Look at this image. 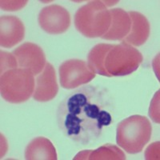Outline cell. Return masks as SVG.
<instances>
[{
    "instance_id": "8",
    "label": "cell",
    "mask_w": 160,
    "mask_h": 160,
    "mask_svg": "<svg viewBox=\"0 0 160 160\" xmlns=\"http://www.w3.org/2000/svg\"><path fill=\"white\" fill-rule=\"evenodd\" d=\"M18 68L30 69L34 75H39L47 64L45 53L41 47L31 42H27L12 51Z\"/></svg>"
},
{
    "instance_id": "5",
    "label": "cell",
    "mask_w": 160,
    "mask_h": 160,
    "mask_svg": "<svg viewBox=\"0 0 160 160\" xmlns=\"http://www.w3.org/2000/svg\"><path fill=\"white\" fill-rule=\"evenodd\" d=\"M143 61V56L135 47L122 42L114 44L105 58L104 67L110 77L126 76L135 72Z\"/></svg>"
},
{
    "instance_id": "11",
    "label": "cell",
    "mask_w": 160,
    "mask_h": 160,
    "mask_svg": "<svg viewBox=\"0 0 160 160\" xmlns=\"http://www.w3.org/2000/svg\"><path fill=\"white\" fill-rule=\"evenodd\" d=\"M131 19L130 32L122 41L133 47L142 46L148 41L151 33V26L145 15L138 11H128Z\"/></svg>"
},
{
    "instance_id": "14",
    "label": "cell",
    "mask_w": 160,
    "mask_h": 160,
    "mask_svg": "<svg viewBox=\"0 0 160 160\" xmlns=\"http://www.w3.org/2000/svg\"><path fill=\"white\" fill-rule=\"evenodd\" d=\"M74 159H126L123 151L112 144L108 143L96 150H84L74 158Z\"/></svg>"
},
{
    "instance_id": "4",
    "label": "cell",
    "mask_w": 160,
    "mask_h": 160,
    "mask_svg": "<svg viewBox=\"0 0 160 160\" xmlns=\"http://www.w3.org/2000/svg\"><path fill=\"white\" fill-rule=\"evenodd\" d=\"M34 74L27 68H15L4 72L0 78L1 96L7 102L19 104L28 101L35 88Z\"/></svg>"
},
{
    "instance_id": "1",
    "label": "cell",
    "mask_w": 160,
    "mask_h": 160,
    "mask_svg": "<svg viewBox=\"0 0 160 160\" xmlns=\"http://www.w3.org/2000/svg\"><path fill=\"white\" fill-rule=\"evenodd\" d=\"M113 111L108 90L94 84L81 86L60 102L56 111L58 129L73 142L89 145L101 137L104 127L112 123Z\"/></svg>"
},
{
    "instance_id": "9",
    "label": "cell",
    "mask_w": 160,
    "mask_h": 160,
    "mask_svg": "<svg viewBox=\"0 0 160 160\" xmlns=\"http://www.w3.org/2000/svg\"><path fill=\"white\" fill-rule=\"evenodd\" d=\"M58 92L55 70L50 62H47L43 71L37 76L32 97L37 102H49Z\"/></svg>"
},
{
    "instance_id": "12",
    "label": "cell",
    "mask_w": 160,
    "mask_h": 160,
    "mask_svg": "<svg viewBox=\"0 0 160 160\" xmlns=\"http://www.w3.org/2000/svg\"><path fill=\"white\" fill-rule=\"evenodd\" d=\"M111 16V26L105 35L101 38L110 41L123 40L129 34L131 27V19L128 11L122 8L110 9Z\"/></svg>"
},
{
    "instance_id": "15",
    "label": "cell",
    "mask_w": 160,
    "mask_h": 160,
    "mask_svg": "<svg viewBox=\"0 0 160 160\" xmlns=\"http://www.w3.org/2000/svg\"><path fill=\"white\" fill-rule=\"evenodd\" d=\"M114 44L98 43L93 47L88 55V66L91 71L99 75L110 77L104 67L106 55Z\"/></svg>"
},
{
    "instance_id": "3",
    "label": "cell",
    "mask_w": 160,
    "mask_h": 160,
    "mask_svg": "<svg viewBox=\"0 0 160 160\" xmlns=\"http://www.w3.org/2000/svg\"><path fill=\"white\" fill-rule=\"evenodd\" d=\"M111 16L103 1H90L77 10L75 27L87 38H101L111 26Z\"/></svg>"
},
{
    "instance_id": "6",
    "label": "cell",
    "mask_w": 160,
    "mask_h": 160,
    "mask_svg": "<svg viewBox=\"0 0 160 160\" xmlns=\"http://www.w3.org/2000/svg\"><path fill=\"white\" fill-rule=\"evenodd\" d=\"M59 82L62 88L75 89L93 80L96 74L88 68L87 62L78 58L66 60L59 66Z\"/></svg>"
},
{
    "instance_id": "13",
    "label": "cell",
    "mask_w": 160,
    "mask_h": 160,
    "mask_svg": "<svg viewBox=\"0 0 160 160\" xmlns=\"http://www.w3.org/2000/svg\"><path fill=\"white\" fill-rule=\"evenodd\" d=\"M24 156L28 160H56L55 146L45 137L33 138L25 148Z\"/></svg>"
},
{
    "instance_id": "16",
    "label": "cell",
    "mask_w": 160,
    "mask_h": 160,
    "mask_svg": "<svg viewBox=\"0 0 160 160\" xmlns=\"http://www.w3.org/2000/svg\"><path fill=\"white\" fill-rule=\"evenodd\" d=\"M18 62L12 53L1 51V75L8 70L18 68Z\"/></svg>"
},
{
    "instance_id": "17",
    "label": "cell",
    "mask_w": 160,
    "mask_h": 160,
    "mask_svg": "<svg viewBox=\"0 0 160 160\" xmlns=\"http://www.w3.org/2000/svg\"><path fill=\"white\" fill-rule=\"evenodd\" d=\"M1 8L5 11H15L22 9L28 1H1Z\"/></svg>"
},
{
    "instance_id": "2",
    "label": "cell",
    "mask_w": 160,
    "mask_h": 160,
    "mask_svg": "<svg viewBox=\"0 0 160 160\" xmlns=\"http://www.w3.org/2000/svg\"><path fill=\"white\" fill-rule=\"evenodd\" d=\"M152 126L146 116L134 115L124 118L116 128V142L118 147L131 155L140 153L149 142Z\"/></svg>"
},
{
    "instance_id": "7",
    "label": "cell",
    "mask_w": 160,
    "mask_h": 160,
    "mask_svg": "<svg viewBox=\"0 0 160 160\" xmlns=\"http://www.w3.org/2000/svg\"><path fill=\"white\" fill-rule=\"evenodd\" d=\"M38 22L42 31L50 35H61L69 29L71 15L65 8L57 4L47 6L40 11Z\"/></svg>"
},
{
    "instance_id": "10",
    "label": "cell",
    "mask_w": 160,
    "mask_h": 160,
    "mask_svg": "<svg viewBox=\"0 0 160 160\" xmlns=\"http://www.w3.org/2000/svg\"><path fill=\"white\" fill-rule=\"evenodd\" d=\"M25 36V27L22 21L15 15H2L0 18V45L11 48Z\"/></svg>"
}]
</instances>
